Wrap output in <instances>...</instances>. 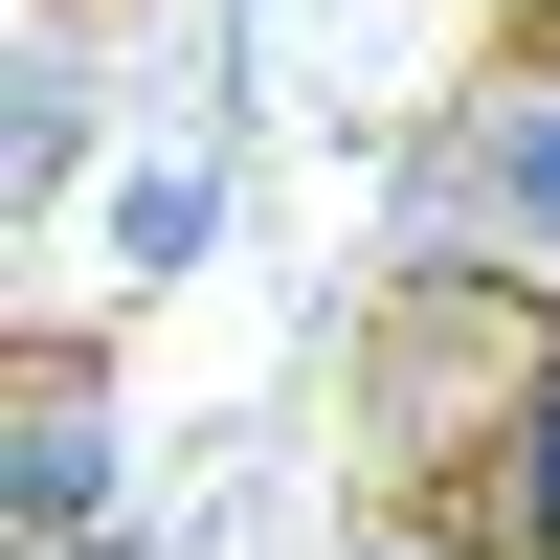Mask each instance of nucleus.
<instances>
[{
	"label": "nucleus",
	"instance_id": "4",
	"mask_svg": "<svg viewBox=\"0 0 560 560\" xmlns=\"http://www.w3.org/2000/svg\"><path fill=\"white\" fill-rule=\"evenodd\" d=\"M538 45H560V0H538Z\"/></svg>",
	"mask_w": 560,
	"mask_h": 560
},
{
	"label": "nucleus",
	"instance_id": "2",
	"mask_svg": "<svg viewBox=\"0 0 560 560\" xmlns=\"http://www.w3.org/2000/svg\"><path fill=\"white\" fill-rule=\"evenodd\" d=\"M202 247V179H113V269H179Z\"/></svg>",
	"mask_w": 560,
	"mask_h": 560
},
{
	"label": "nucleus",
	"instance_id": "3",
	"mask_svg": "<svg viewBox=\"0 0 560 560\" xmlns=\"http://www.w3.org/2000/svg\"><path fill=\"white\" fill-rule=\"evenodd\" d=\"M516 538L560 560V382H538V427H516Z\"/></svg>",
	"mask_w": 560,
	"mask_h": 560
},
{
	"label": "nucleus",
	"instance_id": "1",
	"mask_svg": "<svg viewBox=\"0 0 560 560\" xmlns=\"http://www.w3.org/2000/svg\"><path fill=\"white\" fill-rule=\"evenodd\" d=\"M23 516L90 538V404H68V382H45V427H23Z\"/></svg>",
	"mask_w": 560,
	"mask_h": 560
}]
</instances>
